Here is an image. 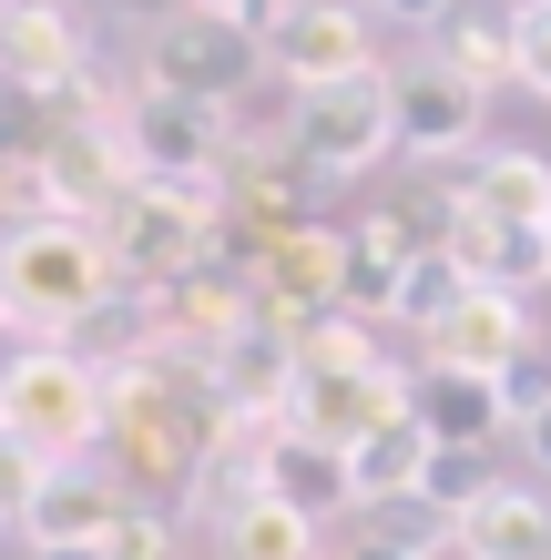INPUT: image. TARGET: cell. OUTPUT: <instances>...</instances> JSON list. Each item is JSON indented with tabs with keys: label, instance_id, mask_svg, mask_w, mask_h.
Masks as SVG:
<instances>
[{
	"label": "cell",
	"instance_id": "obj_1",
	"mask_svg": "<svg viewBox=\"0 0 551 560\" xmlns=\"http://www.w3.org/2000/svg\"><path fill=\"white\" fill-rule=\"evenodd\" d=\"M0 285H11V316L21 337H82V326H103L123 306V266L103 245V224L61 214V224H31V235L0 245Z\"/></svg>",
	"mask_w": 551,
	"mask_h": 560
},
{
	"label": "cell",
	"instance_id": "obj_2",
	"mask_svg": "<svg viewBox=\"0 0 551 560\" xmlns=\"http://www.w3.org/2000/svg\"><path fill=\"white\" fill-rule=\"evenodd\" d=\"M0 428L31 439L42 458H103L113 439V377L82 347H21L0 368Z\"/></svg>",
	"mask_w": 551,
	"mask_h": 560
},
{
	"label": "cell",
	"instance_id": "obj_3",
	"mask_svg": "<svg viewBox=\"0 0 551 560\" xmlns=\"http://www.w3.org/2000/svg\"><path fill=\"white\" fill-rule=\"evenodd\" d=\"M103 245H113V266H123V285H134V295L184 285V276H205L215 255H225V194L134 174V194L103 214Z\"/></svg>",
	"mask_w": 551,
	"mask_h": 560
},
{
	"label": "cell",
	"instance_id": "obj_4",
	"mask_svg": "<svg viewBox=\"0 0 551 560\" xmlns=\"http://www.w3.org/2000/svg\"><path fill=\"white\" fill-rule=\"evenodd\" d=\"M266 82V42L245 21H215V11H164L144 31V82L134 92H174V103H245Z\"/></svg>",
	"mask_w": 551,
	"mask_h": 560
},
{
	"label": "cell",
	"instance_id": "obj_5",
	"mask_svg": "<svg viewBox=\"0 0 551 560\" xmlns=\"http://www.w3.org/2000/svg\"><path fill=\"white\" fill-rule=\"evenodd\" d=\"M399 153V92H388V61L378 72H347L328 92H297V163L317 184H358Z\"/></svg>",
	"mask_w": 551,
	"mask_h": 560
},
{
	"label": "cell",
	"instance_id": "obj_6",
	"mask_svg": "<svg viewBox=\"0 0 551 560\" xmlns=\"http://www.w3.org/2000/svg\"><path fill=\"white\" fill-rule=\"evenodd\" d=\"M123 133H134V163H144L153 184H194V194H225V174H236V143H225V113H215V103L134 92V103H123Z\"/></svg>",
	"mask_w": 551,
	"mask_h": 560
},
{
	"label": "cell",
	"instance_id": "obj_7",
	"mask_svg": "<svg viewBox=\"0 0 551 560\" xmlns=\"http://www.w3.org/2000/svg\"><path fill=\"white\" fill-rule=\"evenodd\" d=\"M123 520H134V479L113 458H61L42 479V500H31V520H21V540L31 550H103Z\"/></svg>",
	"mask_w": 551,
	"mask_h": 560
},
{
	"label": "cell",
	"instance_id": "obj_8",
	"mask_svg": "<svg viewBox=\"0 0 551 560\" xmlns=\"http://www.w3.org/2000/svg\"><path fill=\"white\" fill-rule=\"evenodd\" d=\"M388 92H399V153H418V163H460V153H480V113H491V92H470L439 51L399 61V72H388Z\"/></svg>",
	"mask_w": 551,
	"mask_h": 560
},
{
	"label": "cell",
	"instance_id": "obj_9",
	"mask_svg": "<svg viewBox=\"0 0 551 560\" xmlns=\"http://www.w3.org/2000/svg\"><path fill=\"white\" fill-rule=\"evenodd\" d=\"M409 387H418V368H399V357H378L358 377H297L286 387V428L297 439H328V448H358L368 428L409 418Z\"/></svg>",
	"mask_w": 551,
	"mask_h": 560
},
{
	"label": "cell",
	"instance_id": "obj_10",
	"mask_svg": "<svg viewBox=\"0 0 551 560\" xmlns=\"http://www.w3.org/2000/svg\"><path fill=\"white\" fill-rule=\"evenodd\" d=\"M266 72L286 92H328L347 72H378V31L368 11H328V0H297L276 31H266Z\"/></svg>",
	"mask_w": 551,
	"mask_h": 560
},
{
	"label": "cell",
	"instance_id": "obj_11",
	"mask_svg": "<svg viewBox=\"0 0 551 560\" xmlns=\"http://www.w3.org/2000/svg\"><path fill=\"white\" fill-rule=\"evenodd\" d=\"M0 82L42 92V103H72L92 82V31L72 21V0H11V21H0Z\"/></svg>",
	"mask_w": 551,
	"mask_h": 560
},
{
	"label": "cell",
	"instance_id": "obj_12",
	"mask_svg": "<svg viewBox=\"0 0 551 560\" xmlns=\"http://www.w3.org/2000/svg\"><path fill=\"white\" fill-rule=\"evenodd\" d=\"M418 347H429V368H480V377H510V368H521V357L541 347V337H531V295L470 285V295H460V306H449Z\"/></svg>",
	"mask_w": 551,
	"mask_h": 560
},
{
	"label": "cell",
	"instance_id": "obj_13",
	"mask_svg": "<svg viewBox=\"0 0 551 560\" xmlns=\"http://www.w3.org/2000/svg\"><path fill=\"white\" fill-rule=\"evenodd\" d=\"M409 418L429 428L439 448H491L501 428H510V408H501V377H480V368H429V357H418Z\"/></svg>",
	"mask_w": 551,
	"mask_h": 560
},
{
	"label": "cell",
	"instance_id": "obj_14",
	"mask_svg": "<svg viewBox=\"0 0 551 560\" xmlns=\"http://www.w3.org/2000/svg\"><path fill=\"white\" fill-rule=\"evenodd\" d=\"M460 560H551V489L491 479L460 510Z\"/></svg>",
	"mask_w": 551,
	"mask_h": 560
},
{
	"label": "cell",
	"instance_id": "obj_15",
	"mask_svg": "<svg viewBox=\"0 0 551 560\" xmlns=\"http://www.w3.org/2000/svg\"><path fill=\"white\" fill-rule=\"evenodd\" d=\"M449 266H460L470 285H501V295H531V285H551V255H541V235H510V224H491L460 194V224H449Z\"/></svg>",
	"mask_w": 551,
	"mask_h": 560
},
{
	"label": "cell",
	"instance_id": "obj_16",
	"mask_svg": "<svg viewBox=\"0 0 551 560\" xmlns=\"http://www.w3.org/2000/svg\"><path fill=\"white\" fill-rule=\"evenodd\" d=\"M429 51L460 72L470 92H501V82H521V21L491 11V0H460L439 31H429Z\"/></svg>",
	"mask_w": 551,
	"mask_h": 560
},
{
	"label": "cell",
	"instance_id": "obj_17",
	"mask_svg": "<svg viewBox=\"0 0 551 560\" xmlns=\"http://www.w3.org/2000/svg\"><path fill=\"white\" fill-rule=\"evenodd\" d=\"M266 500L307 510V520H337V510H358L347 448H328V439H297V428H276V448H266Z\"/></svg>",
	"mask_w": 551,
	"mask_h": 560
},
{
	"label": "cell",
	"instance_id": "obj_18",
	"mask_svg": "<svg viewBox=\"0 0 551 560\" xmlns=\"http://www.w3.org/2000/svg\"><path fill=\"white\" fill-rule=\"evenodd\" d=\"M460 194H470L491 224H510V235H541V224H551V163L521 153V143H491V153L470 163V184H460Z\"/></svg>",
	"mask_w": 551,
	"mask_h": 560
},
{
	"label": "cell",
	"instance_id": "obj_19",
	"mask_svg": "<svg viewBox=\"0 0 551 560\" xmlns=\"http://www.w3.org/2000/svg\"><path fill=\"white\" fill-rule=\"evenodd\" d=\"M429 458H439V439L418 418H388V428H368L358 448H347V479H358V510H378V500H409L418 479H429Z\"/></svg>",
	"mask_w": 551,
	"mask_h": 560
},
{
	"label": "cell",
	"instance_id": "obj_20",
	"mask_svg": "<svg viewBox=\"0 0 551 560\" xmlns=\"http://www.w3.org/2000/svg\"><path fill=\"white\" fill-rule=\"evenodd\" d=\"M358 530L378 550H399V560H460V510H439L429 489H409V500H378L358 510Z\"/></svg>",
	"mask_w": 551,
	"mask_h": 560
},
{
	"label": "cell",
	"instance_id": "obj_21",
	"mask_svg": "<svg viewBox=\"0 0 551 560\" xmlns=\"http://www.w3.org/2000/svg\"><path fill=\"white\" fill-rule=\"evenodd\" d=\"M215 560H317V520L286 500H245L236 520H215Z\"/></svg>",
	"mask_w": 551,
	"mask_h": 560
},
{
	"label": "cell",
	"instance_id": "obj_22",
	"mask_svg": "<svg viewBox=\"0 0 551 560\" xmlns=\"http://www.w3.org/2000/svg\"><path fill=\"white\" fill-rule=\"evenodd\" d=\"M31 224H61V184H51L42 153H11L0 163V245L31 235Z\"/></svg>",
	"mask_w": 551,
	"mask_h": 560
},
{
	"label": "cell",
	"instance_id": "obj_23",
	"mask_svg": "<svg viewBox=\"0 0 551 560\" xmlns=\"http://www.w3.org/2000/svg\"><path fill=\"white\" fill-rule=\"evenodd\" d=\"M460 295H470V276L449 266V255H418V266L399 276V326H418V337H429V326L460 306Z\"/></svg>",
	"mask_w": 551,
	"mask_h": 560
},
{
	"label": "cell",
	"instance_id": "obj_24",
	"mask_svg": "<svg viewBox=\"0 0 551 560\" xmlns=\"http://www.w3.org/2000/svg\"><path fill=\"white\" fill-rule=\"evenodd\" d=\"M51 469H61V458H42L31 439H11V428H0V530H21V520H31V500H42Z\"/></svg>",
	"mask_w": 551,
	"mask_h": 560
},
{
	"label": "cell",
	"instance_id": "obj_25",
	"mask_svg": "<svg viewBox=\"0 0 551 560\" xmlns=\"http://www.w3.org/2000/svg\"><path fill=\"white\" fill-rule=\"evenodd\" d=\"M113 560H184V530H174V510H153V500H134V520L103 540Z\"/></svg>",
	"mask_w": 551,
	"mask_h": 560
},
{
	"label": "cell",
	"instance_id": "obj_26",
	"mask_svg": "<svg viewBox=\"0 0 551 560\" xmlns=\"http://www.w3.org/2000/svg\"><path fill=\"white\" fill-rule=\"evenodd\" d=\"M418 489H429L439 510H470L480 489H491V448H439V458H429V479H418Z\"/></svg>",
	"mask_w": 551,
	"mask_h": 560
},
{
	"label": "cell",
	"instance_id": "obj_27",
	"mask_svg": "<svg viewBox=\"0 0 551 560\" xmlns=\"http://www.w3.org/2000/svg\"><path fill=\"white\" fill-rule=\"evenodd\" d=\"M521 92L551 113V11H531V21H521Z\"/></svg>",
	"mask_w": 551,
	"mask_h": 560
},
{
	"label": "cell",
	"instance_id": "obj_28",
	"mask_svg": "<svg viewBox=\"0 0 551 560\" xmlns=\"http://www.w3.org/2000/svg\"><path fill=\"white\" fill-rule=\"evenodd\" d=\"M378 11H388V21H418V31H439L449 11H460V0H378Z\"/></svg>",
	"mask_w": 551,
	"mask_h": 560
},
{
	"label": "cell",
	"instance_id": "obj_29",
	"mask_svg": "<svg viewBox=\"0 0 551 560\" xmlns=\"http://www.w3.org/2000/svg\"><path fill=\"white\" fill-rule=\"evenodd\" d=\"M521 448H531V469H541V479H551V408H541V418H531V428H521Z\"/></svg>",
	"mask_w": 551,
	"mask_h": 560
},
{
	"label": "cell",
	"instance_id": "obj_30",
	"mask_svg": "<svg viewBox=\"0 0 551 560\" xmlns=\"http://www.w3.org/2000/svg\"><path fill=\"white\" fill-rule=\"evenodd\" d=\"M184 11H215V21H245V11H266V0H184Z\"/></svg>",
	"mask_w": 551,
	"mask_h": 560
},
{
	"label": "cell",
	"instance_id": "obj_31",
	"mask_svg": "<svg viewBox=\"0 0 551 560\" xmlns=\"http://www.w3.org/2000/svg\"><path fill=\"white\" fill-rule=\"evenodd\" d=\"M347 560H399V550H378V540H368V530H358V540H347Z\"/></svg>",
	"mask_w": 551,
	"mask_h": 560
},
{
	"label": "cell",
	"instance_id": "obj_32",
	"mask_svg": "<svg viewBox=\"0 0 551 560\" xmlns=\"http://www.w3.org/2000/svg\"><path fill=\"white\" fill-rule=\"evenodd\" d=\"M491 11H510V21H531V11H551V0H491Z\"/></svg>",
	"mask_w": 551,
	"mask_h": 560
},
{
	"label": "cell",
	"instance_id": "obj_33",
	"mask_svg": "<svg viewBox=\"0 0 551 560\" xmlns=\"http://www.w3.org/2000/svg\"><path fill=\"white\" fill-rule=\"evenodd\" d=\"M31 560H113V550H31Z\"/></svg>",
	"mask_w": 551,
	"mask_h": 560
},
{
	"label": "cell",
	"instance_id": "obj_34",
	"mask_svg": "<svg viewBox=\"0 0 551 560\" xmlns=\"http://www.w3.org/2000/svg\"><path fill=\"white\" fill-rule=\"evenodd\" d=\"M134 11H144V21H164V11H184V0H134Z\"/></svg>",
	"mask_w": 551,
	"mask_h": 560
},
{
	"label": "cell",
	"instance_id": "obj_35",
	"mask_svg": "<svg viewBox=\"0 0 551 560\" xmlns=\"http://www.w3.org/2000/svg\"><path fill=\"white\" fill-rule=\"evenodd\" d=\"M328 11H378V0H328Z\"/></svg>",
	"mask_w": 551,
	"mask_h": 560
},
{
	"label": "cell",
	"instance_id": "obj_36",
	"mask_svg": "<svg viewBox=\"0 0 551 560\" xmlns=\"http://www.w3.org/2000/svg\"><path fill=\"white\" fill-rule=\"evenodd\" d=\"M0 326H21V316H11V285H0Z\"/></svg>",
	"mask_w": 551,
	"mask_h": 560
},
{
	"label": "cell",
	"instance_id": "obj_37",
	"mask_svg": "<svg viewBox=\"0 0 551 560\" xmlns=\"http://www.w3.org/2000/svg\"><path fill=\"white\" fill-rule=\"evenodd\" d=\"M541 255H551V224H541Z\"/></svg>",
	"mask_w": 551,
	"mask_h": 560
},
{
	"label": "cell",
	"instance_id": "obj_38",
	"mask_svg": "<svg viewBox=\"0 0 551 560\" xmlns=\"http://www.w3.org/2000/svg\"><path fill=\"white\" fill-rule=\"evenodd\" d=\"M0 21H11V0H0Z\"/></svg>",
	"mask_w": 551,
	"mask_h": 560
}]
</instances>
